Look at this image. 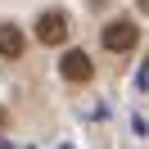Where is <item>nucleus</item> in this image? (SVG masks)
Segmentation results:
<instances>
[{"label": "nucleus", "instance_id": "obj_1", "mask_svg": "<svg viewBox=\"0 0 149 149\" xmlns=\"http://www.w3.org/2000/svg\"><path fill=\"white\" fill-rule=\"evenodd\" d=\"M63 36H68V14L63 9H45L36 18V41L41 45H63Z\"/></svg>", "mask_w": 149, "mask_h": 149}, {"label": "nucleus", "instance_id": "obj_5", "mask_svg": "<svg viewBox=\"0 0 149 149\" xmlns=\"http://www.w3.org/2000/svg\"><path fill=\"white\" fill-rule=\"evenodd\" d=\"M5 122H9V118H5V109H0V127H5Z\"/></svg>", "mask_w": 149, "mask_h": 149}, {"label": "nucleus", "instance_id": "obj_3", "mask_svg": "<svg viewBox=\"0 0 149 149\" xmlns=\"http://www.w3.org/2000/svg\"><path fill=\"white\" fill-rule=\"evenodd\" d=\"M59 72H63V81H91V59L81 54V50H68L63 54V63H59Z\"/></svg>", "mask_w": 149, "mask_h": 149}, {"label": "nucleus", "instance_id": "obj_2", "mask_svg": "<svg viewBox=\"0 0 149 149\" xmlns=\"http://www.w3.org/2000/svg\"><path fill=\"white\" fill-rule=\"evenodd\" d=\"M136 23H127V18H118V23H109V27H104V45L113 50V54H127L131 45H136Z\"/></svg>", "mask_w": 149, "mask_h": 149}, {"label": "nucleus", "instance_id": "obj_6", "mask_svg": "<svg viewBox=\"0 0 149 149\" xmlns=\"http://www.w3.org/2000/svg\"><path fill=\"white\" fill-rule=\"evenodd\" d=\"M140 9H145V14H149V0H140Z\"/></svg>", "mask_w": 149, "mask_h": 149}, {"label": "nucleus", "instance_id": "obj_4", "mask_svg": "<svg viewBox=\"0 0 149 149\" xmlns=\"http://www.w3.org/2000/svg\"><path fill=\"white\" fill-rule=\"evenodd\" d=\"M23 45H27V36H23L18 23H0V54H5V59H18Z\"/></svg>", "mask_w": 149, "mask_h": 149}]
</instances>
